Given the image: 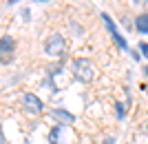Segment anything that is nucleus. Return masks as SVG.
Listing matches in <instances>:
<instances>
[{"label":"nucleus","mask_w":148,"mask_h":144,"mask_svg":"<svg viewBox=\"0 0 148 144\" xmlns=\"http://www.w3.org/2000/svg\"><path fill=\"white\" fill-rule=\"evenodd\" d=\"M115 109H117V118L122 120L124 115H126V109H124V104H122V102H117V104H115Z\"/></svg>","instance_id":"obj_8"},{"label":"nucleus","mask_w":148,"mask_h":144,"mask_svg":"<svg viewBox=\"0 0 148 144\" xmlns=\"http://www.w3.org/2000/svg\"><path fill=\"white\" fill-rule=\"evenodd\" d=\"M13 49H16V42H13L11 36H2V38H0V64L11 62Z\"/></svg>","instance_id":"obj_2"},{"label":"nucleus","mask_w":148,"mask_h":144,"mask_svg":"<svg viewBox=\"0 0 148 144\" xmlns=\"http://www.w3.org/2000/svg\"><path fill=\"white\" fill-rule=\"evenodd\" d=\"M73 73L77 80L82 82H91L93 75H95V67H93L91 60H86V58H77L73 62Z\"/></svg>","instance_id":"obj_1"},{"label":"nucleus","mask_w":148,"mask_h":144,"mask_svg":"<svg viewBox=\"0 0 148 144\" xmlns=\"http://www.w3.org/2000/svg\"><path fill=\"white\" fill-rule=\"evenodd\" d=\"M0 144H5V135H2V129H0Z\"/></svg>","instance_id":"obj_11"},{"label":"nucleus","mask_w":148,"mask_h":144,"mask_svg":"<svg viewBox=\"0 0 148 144\" xmlns=\"http://www.w3.org/2000/svg\"><path fill=\"white\" fill-rule=\"evenodd\" d=\"M139 51L144 53V58H148V42H142V44H139Z\"/></svg>","instance_id":"obj_9"},{"label":"nucleus","mask_w":148,"mask_h":144,"mask_svg":"<svg viewBox=\"0 0 148 144\" xmlns=\"http://www.w3.org/2000/svg\"><path fill=\"white\" fill-rule=\"evenodd\" d=\"M144 73H146V75H148V67H146V69H144Z\"/></svg>","instance_id":"obj_12"},{"label":"nucleus","mask_w":148,"mask_h":144,"mask_svg":"<svg viewBox=\"0 0 148 144\" xmlns=\"http://www.w3.org/2000/svg\"><path fill=\"white\" fill-rule=\"evenodd\" d=\"M9 2H16V0H9Z\"/></svg>","instance_id":"obj_13"},{"label":"nucleus","mask_w":148,"mask_h":144,"mask_svg":"<svg viewBox=\"0 0 148 144\" xmlns=\"http://www.w3.org/2000/svg\"><path fill=\"white\" fill-rule=\"evenodd\" d=\"M60 131H62V124L53 126V131L49 133V142H51V144H60V142H58V135H60Z\"/></svg>","instance_id":"obj_7"},{"label":"nucleus","mask_w":148,"mask_h":144,"mask_svg":"<svg viewBox=\"0 0 148 144\" xmlns=\"http://www.w3.org/2000/svg\"><path fill=\"white\" fill-rule=\"evenodd\" d=\"M135 29L139 33H148V13H142L135 18Z\"/></svg>","instance_id":"obj_5"},{"label":"nucleus","mask_w":148,"mask_h":144,"mask_svg":"<svg viewBox=\"0 0 148 144\" xmlns=\"http://www.w3.org/2000/svg\"><path fill=\"white\" fill-rule=\"evenodd\" d=\"M104 144H115V138H106V140H104Z\"/></svg>","instance_id":"obj_10"},{"label":"nucleus","mask_w":148,"mask_h":144,"mask_svg":"<svg viewBox=\"0 0 148 144\" xmlns=\"http://www.w3.org/2000/svg\"><path fill=\"white\" fill-rule=\"evenodd\" d=\"M22 100H25V107H27V111H29V113H40L44 109L42 107V100H40L36 93H25Z\"/></svg>","instance_id":"obj_4"},{"label":"nucleus","mask_w":148,"mask_h":144,"mask_svg":"<svg viewBox=\"0 0 148 144\" xmlns=\"http://www.w3.org/2000/svg\"><path fill=\"white\" fill-rule=\"evenodd\" d=\"M53 115H56L58 120H62V122H66V124L75 122V115H73V113H69V111H64V109H53Z\"/></svg>","instance_id":"obj_6"},{"label":"nucleus","mask_w":148,"mask_h":144,"mask_svg":"<svg viewBox=\"0 0 148 144\" xmlns=\"http://www.w3.org/2000/svg\"><path fill=\"white\" fill-rule=\"evenodd\" d=\"M44 51H47V56L58 58L62 51H64V38H62L60 33H53V36L47 40V44H44Z\"/></svg>","instance_id":"obj_3"},{"label":"nucleus","mask_w":148,"mask_h":144,"mask_svg":"<svg viewBox=\"0 0 148 144\" xmlns=\"http://www.w3.org/2000/svg\"><path fill=\"white\" fill-rule=\"evenodd\" d=\"M133 2H137V0H133Z\"/></svg>","instance_id":"obj_14"}]
</instances>
